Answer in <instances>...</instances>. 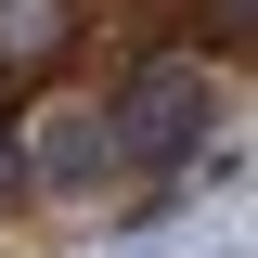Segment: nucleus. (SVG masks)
<instances>
[{
    "label": "nucleus",
    "mask_w": 258,
    "mask_h": 258,
    "mask_svg": "<svg viewBox=\"0 0 258 258\" xmlns=\"http://www.w3.org/2000/svg\"><path fill=\"white\" fill-rule=\"evenodd\" d=\"M78 13H91V0H0V91H39V78L78 52Z\"/></svg>",
    "instance_id": "nucleus-3"
},
{
    "label": "nucleus",
    "mask_w": 258,
    "mask_h": 258,
    "mask_svg": "<svg viewBox=\"0 0 258 258\" xmlns=\"http://www.w3.org/2000/svg\"><path fill=\"white\" fill-rule=\"evenodd\" d=\"M207 13V39H232V52H258V0H194Z\"/></svg>",
    "instance_id": "nucleus-5"
},
{
    "label": "nucleus",
    "mask_w": 258,
    "mask_h": 258,
    "mask_svg": "<svg viewBox=\"0 0 258 258\" xmlns=\"http://www.w3.org/2000/svg\"><path fill=\"white\" fill-rule=\"evenodd\" d=\"M26 194H39V142H26V129H13V116H0V220H13Z\"/></svg>",
    "instance_id": "nucleus-4"
},
{
    "label": "nucleus",
    "mask_w": 258,
    "mask_h": 258,
    "mask_svg": "<svg viewBox=\"0 0 258 258\" xmlns=\"http://www.w3.org/2000/svg\"><path fill=\"white\" fill-rule=\"evenodd\" d=\"M207 103H220V78H207V52H181V39H168V52H142L129 64V91H116V129H129V168H194L207 155Z\"/></svg>",
    "instance_id": "nucleus-1"
},
{
    "label": "nucleus",
    "mask_w": 258,
    "mask_h": 258,
    "mask_svg": "<svg viewBox=\"0 0 258 258\" xmlns=\"http://www.w3.org/2000/svg\"><path fill=\"white\" fill-rule=\"evenodd\" d=\"M116 168H129L116 103H52V116H39V194H91V181H116Z\"/></svg>",
    "instance_id": "nucleus-2"
}]
</instances>
